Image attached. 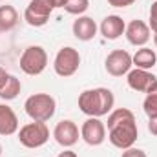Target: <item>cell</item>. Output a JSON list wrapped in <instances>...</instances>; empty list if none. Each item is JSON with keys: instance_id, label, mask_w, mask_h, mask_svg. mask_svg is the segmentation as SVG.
<instances>
[{"instance_id": "1", "label": "cell", "mask_w": 157, "mask_h": 157, "mask_svg": "<svg viewBox=\"0 0 157 157\" xmlns=\"http://www.w3.org/2000/svg\"><path fill=\"white\" fill-rule=\"evenodd\" d=\"M108 139L110 143L119 148V150H126L132 148L139 137V128H137V121L132 110L128 108H117L112 110L108 113Z\"/></svg>"}, {"instance_id": "2", "label": "cell", "mask_w": 157, "mask_h": 157, "mask_svg": "<svg viewBox=\"0 0 157 157\" xmlns=\"http://www.w3.org/2000/svg\"><path fill=\"white\" fill-rule=\"evenodd\" d=\"M115 97L113 91L108 88H93V90H84L78 95V108L84 115L88 117H102L108 115L113 110Z\"/></svg>"}, {"instance_id": "3", "label": "cell", "mask_w": 157, "mask_h": 157, "mask_svg": "<svg viewBox=\"0 0 157 157\" xmlns=\"http://www.w3.org/2000/svg\"><path fill=\"white\" fill-rule=\"evenodd\" d=\"M24 110L31 121L46 122L55 115L57 112V101L49 93H35L29 95L24 102Z\"/></svg>"}, {"instance_id": "4", "label": "cell", "mask_w": 157, "mask_h": 157, "mask_svg": "<svg viewBox=\"0 0 157 157\" xmlns=\"http://www.w3.org/2000/svg\"><path fill=\"white\" fill-rule=\"evenodd\" d=\"M18 143L26 148H40L49 141V128L46 126V122L33 121L24 124L18 132Z\"/></svg>"}, {"instance_id": "5", "label": "cell", "mask_w": 157, "mask_h": 157, "mask_svg": "<svg viewBox=\"0 0 157 157\" xmlns=\"http://www.w3.org/2000/svg\"><path fill=\"white\" fill-rule=\"evenodd\" d=\"M80 66V53L71 46H64L57 51L53 60V70L59 77H71L75 75Z\"/></svg>"}, {"instance_id": "6", "label": "cell", "mask_w": 157, "mask_h": 157, "mask_svg": "<svg viewBox=\"0 0 157 157\" xmlns=\"http://www.w3.org/2000/svg\"><path fill=\"white\" fill-rule=\"evenodd\" d=\"M48 66V53L42 46H29L20 55V70L26 75H40Z\"/></svg>"}, {"instance_id": "7", "label": "cell", "mask_w": 157, "mask_h": 157, "mask_svg": "<svg viewBox=\"0 0 157 157\" xmlns=\"http://www.w3.org/2000/svg\"><path fill=\"white\" fill-rule=\"evenodd\" d=\"M53 9L55 7H53L51 0H31L24 11V20L31 28H42L48 24Z\"/></svg>"}, {"instance_id": "8", "label": "cell", "mask_w": 157, "mask_h": 157, "mask_svg": "<svg viewBox=\"0 0 157 157\" xmlns=\"http://www.w3.org/2000/svg\"><path fill=\"white\" fill-rule=\"evenodd\" d=\"M80 139L90 146H101L106 141V124L99 117H88L80 126Z\"/></svg>"}, {"instance_id": "9", "label": "cell", "mask_w": 157, "mask_h": 157, "mask_svg": "<svg viewBox=\"0 0 157 157\" xmlns=\"http://www.w3.org/2000/svg\"><path fill=\"white\" fill-rule=\"evenodd\" d=\"M133 62H132V55L126 49H113L112 53H108L106 60H104V68L112 77H122L132 70Z\"/></svg>"}, {"instance_id": "10", "label": "cell", "mask_w": 157, "mask_h": 157, "mask_svg": "<svg viewBox=\"0 0 157 157\" xmlns=\"http://www.w3.org/2000/svg\"><path fill=\"white\" fill-rule=\"evenodd\" d=\"M53 137L62 148H71L80 137V130L73 121L64 119V121L57 122V126L53 130Z\"/></svg>"}, {"instance_id": "11", "label": "cell", "mask_w": 157, "mask_h": 157, "mask_svg": "<svg viewBox=\"0 0 157 157\" xmlns=\"http://www.w3.org/2000/svg\"><path fill=\"white\" fill-rule=\"evenodd\" d=\"M126 80H128V86L133 90V91H139V93H146L148 88L157 80V77L148 71V70H139V68H133L126 73Z\"/></svg>"}, {"instance_id": "12", "label": "cell", "mask_w": 157, "mask_h": 157, "mask_svg": "<svg viewBox=\"0 0 157 157\" xmlns=\"http://www.w3.org/2000/svg\"><path fill=\"white\" fill-rule=\"evenodd\" d=\"M124 35H126V40H128L132 46L143 48V46L150 40L152 31H150V26H148L146 22H143V20H132V22L126 26Z\"/></svg>"}, {"instance_id": "13", "label": "cell", "mask_w": 157, "mask_h": 157, "mask_svg": "<svg viewBox=\"0 0 157 157\" xmlns=\"http://www.w3.org/2000/svg\"><path fill=\"white\" fill-rule=\"evenodd\" d=\"M99 29H101V35L106 40H117L121 35H124L126 24H124V20H122L119 15H108V17L101 22Z\"/></svg>"}, {"instance_id": "14", "label": "cell", "mask_w": 157, "mask_h": 157, "mask_svg": "<svg viewBox=\"0 0 157 157\" xmlns=\"http://www.w3.org/2000/svg\"><path fill=\"white\" fill-rule=\"evenodd\" d=\"M71 29H73L75 39L82 40V42H88V40L95 39V35H97V29H99V28H97V24H95V20H93L91 17L80 15V17H77V20L73 22Z\"/></svg>"}, {"instance_id": "15", "label": "cell", "mask_w": 157, "mask_h": 157, "mask_svg": "<svg viewBox=\"0 0 157 157\" xmlns=\"http://www.w3.org/2000/svg\"><path fill=\"white\" fill-rule=\"evenodd\" d=\"M18 132V117L11 106L0 104V135H13Z\"/></svg>"}, {"instance_id": "16", "label": "cell", "mask_w": 157, "mask_h": 157, "mask_svg": "<svg viewBox=\"0 0 157 157\" xmlns=\"http://www.w3.org/2000/svg\"><path fill=\"white\" fill-rule=\"evenodd\" d=\"M132 62H133L135 68H139V70H148V71H150V70L157 64V53L154 49L143 46V48H139V49L135 51V55H132Z\"/></svg>"}, {"instance_id": "17", "label": "cell", "mask_w": 157, "mask_h": 157, "mask_svg": "<svg viewBox=\"0 0 157 157\" xmlns=\"http://www.w3.org/2000/svg\"><path fill=\"white\" fill-rule=\"evenodd\" d=\"M18 24V13L13 6H0V31H11Z\"/></svg>"}, {"instance_id": "18", "label": "cell", "mask_w": 157, "mask_h": 157, "mask_svg": "<svg viewBox=\"0 0 157 157\" xmlns=\"http://www.w3.org/2000/svg\"><path fill=\"white\" fill-rule=\"evenodd\" d=\"M20 91H22V82H20V78H17L15 75H9L7 80H6V84H4L2 90H0V99H2V101H13V99L18 97Z\"/></svg>"}, {"instance_id": "19", "label": "cell", "mask_w": 157, "mask_h": 157, "mask_svg": "<svg viewBox=\"0 0 157 157\" xmlns=\"http://www.w3.org/2000/svg\"><path fill=\"white\" fill-rule=\"evenodd\" d=\"M143 110L148 115V119L157 117V80L146 91V97H144V102H143Z\"/></svg>"}, {"instance_id": "20", "label": "cell", "mask_w": 157, "mask_h": 157, "mask_svg": "<svg viewBox=\"0 0 157 157\" xmlns=\"http://www.w3.org/2000/svg\"><path fill=\"white\" fill-rule=\"evenodd\" d=\"M88 7H90V0H66V4H64V11L66 13H70V15H84L86 11H88Z\"/></svg>"}, {"instance_id": "21", "label": "cell", "mask_w": 157, "mask_h": 157, "mask_svg": "<svg viewBox=\"0 0 157 157\" xmlns=\"http://www.w3.org/2000/svg\"><path fill=\"white\" fill-rule=\"evenodd\" d=\"M150 31L152 33H157V0L152 4V7H150Z\"/></svg>"}, {"instance_id": "22", "label": "cell", "mask_w": 157, "mask_h": 157, "mask_svg": "<svg viewBox=\"0 0 157 157\" xmlns=\"http://www.w3.org/2000/svg\"><path fill=\"white\" fill-rule=\"evenodd\" d=\"M121 157H148L146 155V152L144 150H139V148H126V150H122V155Z\"/></svg>"}, {"instance_id": "23", "label": "cell", "mask_w": 157, "mask_h": 157, "mask_svg": "<svg viewBox=\"0 0 157 157\" xmlns=\"http://www.w3.org/2000/svg\"><path fill=\"white\" fill-rule=\"evenodd\" d=\"M108 4L113 7H128V6L135 4V0H108Z\"/></svg>"}, {"instance_id": "24", "label": "cell", "mask_w": 157, "mask_h": 157, "mask_svg": "<svg viewBox=\"0 0 157 157\" xmlns=\"http://www.w3.org/2000/svg\"><path fill=\"white\" fill-rule=\"evenodd\" d=\"M148 132L152 135H157V117L148 119Z\"/></svg>"}, {"instance_id": "25", "label": "cell", "mask_w": 157, "mask_h": 157, "mask_svg": "<svg viewBox=\"0 0 157 157\" xmlns=\"http://www.w3.org/2000/svg\"><path fill=\"white\" fill-rule=\"evenodd\" d=\"M7 77H9V73L4 70V68H0V90H2V86L6 84V80H7Z\"/></svg>"}, {"instance_id": "26", "label": "cell", "mask_w": 157, "mask_h": 157, "mask_svg": "<svg viewBox=\"0 0 157 157\" xmlns=\"http://www.w3.org/2000/svg\"><path fill=\"white\" fill-rule=\"evenodd\" d=\"M57 157H78V155L73 152V150H70V148H64V152H60Z\"/></svg>"}, {"instance_id": "27", "label": "cell", "mask_w": 157, "mask_h": 157, "mask_svg": "<svg viewBox=\"0 0 157 157\" xmlns=\"http://www.w3.org/2000/svg\"><path fill=\"white\" fill-rule=\"evenodd\" d=\"M51 4H53V7H55V9H57V7H64L66 0H51Z\"/></svg>"}, {"instance_id": "28", "label": "cell", "mask_w": 157, "mask_h": 157, "mask_svg": "<svg viewBox=\"0 0 157 157\" xmlns=\"http://www.w3.org/2000/svg\"><path fill=\"white\" fill-rule=\"evenodd\" d=\"M154 44L157 46V33H154Z\"/></svg>"}, {"instance_id": "29", "label": "cell", "mask_w": 157, "mask_h": 157, "mask_svg": "<svg viewBox=\"0 0 157 157\" xmlns=\"http://www.w3.org/2000/svg\"><path fill=\"white\" fill-rule=\"evenodd\" d=\"M0 155H2V144H0Z\"/></svg>"}, {"instance_id": "30", "label": "cell", "mask_w": 157, "mask_h": 157, "mask_svg": "<svg viewBox=\"0 0 157 157\" xmlns=\"http://www.w3.org/2000/svg\"><path fill=\"white\" fill-rule=\"evenodd\" d=\"M0 2H4V0H0Z\"/></svg>"}]
</instances>
